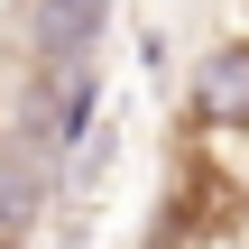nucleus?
I'll use <instances>...</instances> for the list:
<instances>
[{"label":"nucleus","mask_w":249,"mask_h":249,"mask_svg":"<svg viewBox=\"0 0 249 249\" xmlns=\"http://www.w3.org/2000/svg\"><path fill=\"white\" fill-rule=\"evenodd\" d=\"M240 222V185L231 176H213L203 157H185V176H176V194H166V222L148 231V249H185V240H222Z\"/></svg>","instance_id":"f257e3e1"},{"label":"nucleus","mask_w":249,"mask_h":249,"mask_svg":"<svg viewBox=\"0 0 249 249\" xmlns=\"http://www.w3.org/2000/svg\"><path fill=\"white\" fill-rule=\"evenodd\" d=\"M194 129L249 139V37H231V46L203 55V74H194Z\"/></svg>","instance_id":"f03ea898"}]
</instances>
